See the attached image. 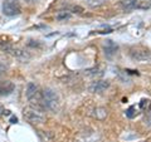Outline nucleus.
I'll list each match as a JSON object with an SVG mask.
<instances>
[{"label":"nucleus","mask_w":151,"mask_h":142,"mask_svg":"<svg viewBox=\"0 0 151 142\" xmlns=\"http://www.w3.org/2000/svg\"><path fill=\"white\" fill-rule=\"evenodd\" d=\"M120 5L125 11L137 10V9L147 10L151 8V0H121Z\"/></svg>","instance_id":"7ed1b4c3"},{"label":"nucleus","mask_w":151,"mask_h":142,"mask_svg":"<svg viewBox=\"0 0 151 142\" xmlns=\"http://www.w3.org/2000/svg\"><path fill=\"white\" fill-rule=\"evenodd\" d=\"M10 122H12V123H17V122H18V118H17V117H13L12 120H10Z\"/></svg>","instance_id":"dca6fc26"},{"label":"nucleus","mask_w":151,"mask_h":142,"mask_svg":"<svg viewBox=\"0 0 151 142\" xmlns=\"http://www.w3.org/2000/svg\"><path fill=\"white\" fill-rule=\"evenodd\" d=\"M108 87H110V82L108 80H96V82H92V84L88 87V89L92 93H102Z\"/></svg>","instance_id":"0eeeda50"},{"label":"nucleus","mask_w":151,"mask_h":142,"mask_svg":"<svg viewBox=\"0 0 151 142\" xmlns=\"http://www.w3.org/2000/svg\"><path fill=\"white\" fill-rule=\"evenodd\" d=\"M6 70H8V65H5L4 63H0V74L5 73Z\"/></svg>","instance_id":"2eb2a0df"},{"label":"nucleus","mask_w":151,"mask_h":142,"mask_svg":"<svg viewBox=\"0 0 151 142\" xmlns=\"http://www.w3.org/2000/svg\"><path fill=\"white\" fill-rule=\"evenodd\" d=\"M150 101L149 99H142L140 103H139V107H140V110L141 111H144V112H147L149 111V108H150Z\"/></svg>","instance_id":"ddd939ff"},{"label":"nucleus","mask_w":151,"mask_h":142,"mask_svg":"<svg viewBox=\"0 0 151 142\" xmlns=\"http://www.w3.org/2000/svg\"><path fill=\"white\" fill-rule=\"evenodd\" d=\"M70 18V13L68 11V10H60V11H58V14L55 15V19L58 22H65V20H68V19Z\"/></svg>","instance_id":"9b49d317"},{"label":"nucleus","mask_w":151,"mask_h":142,"mask_svg":"<svg viewBox=\"0 0 151 142\" xmlns=\"http://www.w3.org/2000/svg\"><path fill=\"white\" fill-rule=\"evenodd\" d=\"M68 11L70 13V11H72V13H82L83 11V9L81 8V6H77V5H72V6H69L68 8Z\"/></svg>","instance_id":"4468645a"},{"label":"nucleus","mask_w":151,"mask_h":142,"mask_svg":"<svg viewBox=\"0 0 151 142\" xmlns=\"http://www.w3.org/2000/svg\"><path fill=\"white\" fill-rule=\"evenodd\" d=\"M139 111H141L139 106L137 107H136V106H131V107H129L126 110V116L129 118H135L136 116L139 115Z\"/></svg>","instance_id":"9d476101"},{"label":"nucleus","mask_w":151,"mask_h":142,"mask_svg":"<svg viewBox=\"0 0 151 142\" xmlns=\"http://www.w3.org/2000/svg\"><path fill=\"white\" fill-rule=\"evenodd\" d=\"M43 106L44 110L57 112L59 108V96L54 89L45 88L43 91Z\"/></svg>","instance_id":"f03ea898"},{"label":"nucleus","mask_w":151,"mask_h":142,"mask_svg":"<svg viewBox=\"0 0 151 142\" xmlns=\"http://www.w3.org/2000/svg\"><path fill=\"white\" fill-rule=\"evenodd\" d=\"M3 13L6 16H15L22 13V6L19 0H4Z\"/></svg>","instance_id":"20e7f679"},{"label":"nucleus","mask_w":151,"mask_h":142,"mask_svg":"<svg viewBox=\"0 0 151 142\" xmlns=\"http://www.w3.org/2000/svg\"><path fill=\"white\" fill-rule=\"evenodd\" d=\"M23 115H24V118L28 121V122H30V123H43L44 120H45V117L44 115L42 113V111L39 110H35V108H25L24 112H23Z\"/></svg>","instance_id":"39448f33"},{"label":"nucleus","mask_w":151,"mask_h":142,"mask_svg":"<svg viewBox=\"0 0 151 142\" xmlns=\"http://www.w3.org/2000/svg\"><path fill=\"white\" fill-rule=\"evenodd\" d=\"M130 55L134 60H137V62H141V63L150 62L151 60V50L145 49V48H140V47L132 48L130 50Z\"/></svg>","instance_id":"423d86ee"},{"label":"nucleus","mask_w":151,"mask_h":142,"mask_svg":"<svg viewBox=\"0 0 151 142\" xmlns=\"http://www.w3.org/2000/svg\"><path fill=\"white\" fill-rule=\"evenodd\" d=\"M25 96H27V99L30 103V107L35 108V110H39V111H44L43 92H40V89L38 88L37 84H34L33 82H29L27 84Z\"/></svg>","instance_id":"f257e3e1"},{"label":"nucleus","mask_w":151,"mask_h":142,"mask_svg":"<svg viewBox=\"0 0 151 142\" xmlns=\"http://www.w3.org/2000/svg\"><path fill=\"white\" fill-rule=\"evenodd\" d=\"M14 84L9 80H0V96H8L14 91Z\"/></svg>","instance_id":"1a4fd4ad"},{"label":"nucleus","mask_w":151,"mask_h":142,"mask_svg":"<svg viewBox=\"0 0 151 142\" xmlns=\"http://www.w3.org/2000/svg\"><path fill=\"white\" fill-rule=\"evenodd\" d=\"M25 1H28V3H33V1H35V0H25Z\"/></svg>","instance_id":"f3484780"},{"label":"nucleus","mask_w":151,"mask_h":142,"mask_svg":"<svg viewBox=\"0 0 151 142\" xmlns=\"http://www.w3.org/2000/svg\"><path fill=\"white\" fill-rule=\"evenodd\" d=\"M106 1H107V0H86L87 5L91 6V8H98V6L103 5Z\"/></svg>","instance_id":"f8f14e48"},{"label":"nucleus","mask_w":151,"mask_h":142,"mask_svg":"<svg viewBox=\"0 0 151 142\" xmlns=\"http://www.w3.org/2000/svg\"><path fill=\"white\" fill-rule=\"evenodd\" d=\"M117 49H119V47H117V44L113 43L112 40L106 39L103 42V50H105V54L108 57V58H111L112 55H115L117 53Z\"/></svg>","instance_id":"6e6552de"}]
</instances>
